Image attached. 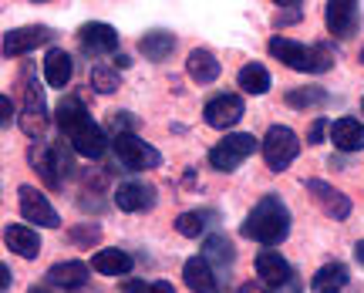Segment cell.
Listing matches in <instances>:
<instances>
[{"mask_svg":"<svg viewBox=\"0 0 364 293\" xmlns=\"http://www.w3.org/2000/svg\"><path fill=\"white\" fill-rule=\"evenodd\" d=\"M0 108H4V128H7V125H11V115H14V105H11V98H7V95L0 98Z\"/></svg>","mask_w":364,"mask_h":293,"instance_id":"8d00e7d4","label":"cell"},{"mask_svg":"<svg viewBox=\"0 0 364 293\" xmlns=\"http://www.w3.org/2000/svg\"><path fill=\"white\" fill-rule=\"evenodd\" d=\"M304 17V4L300 0H287V4H277V14H273V24L277 27H290Z\"/></svg>","mask_w":364,"mask_h":293,"instance_id":"4dcf8cb0","label":"cell"},{"mask_svg":"<svg viewBox=\"0 0 364 293\" xmlns=\"http://www.w3.org/2000/svg\"><path fill=\"white\" fill-rule=\"evenodd\" d=\"M324 132H331V125H327V118H317L311 125V132H307V145H317V142L324 139Z\"/></svg>","mask_w":364,"mask_h":293,"instance_id":"d6a6232c","label":"cell"},{"mask_svg":"<svg viewBox=\"0 0 364 293\" xmlns=\"http://www.w3.org/2000/svg\"><path fill=\"white\" fill-rule=\"evenodd\" d=\"M307 192H311L314 203L321 206L327 216H334V219L351 216V199H348L341 189H334V186H327V182H321V179H307Z\"/></svg>","mask_w":364,"mask_h":293,"instance_id":"9a60e30c","label":"cell"},{"mask_svg":"<svg viewBox=\"0 0 364 293\" xmlns=\"http://www.w3.org/2000/svg\"><path fill=\"white\" fill-rule=\"evenodd\" d=\"M88 280V263L81 260H65V263H54L48 270V283L51 287H65V290H78Z\"/></svg>","mask_w":364,"mask_h":293,"instance_id":"44dd1931","label":"cell"},{"mask_svg":"<svg viewBox=\"0 0 364 293\" xmlns=\"http://www.w3.org/2000/svg\"><path fill=\"white\" fill-rule=\"evenodd\" d=\"M182 277H186V287L193 293H220V277L213 273L203 256H193V260H186V267H182Z\"/></svg>","mask_w":364,"mask_h":293,"instance_id":"ac0fdd59","label":"cell"},{"mask_svg":"<svg viewBox=\"0 0 364 293\" xmlns=\"http://www.w3.org/2000/svg\"><path fill=\"white\" fill-rule=\"evenodd\" d=\"M348 280H351V273L344 263H327L311 277V287L314 293H341L348 287Z\"/></svg>","mask_w":364,"mask_h":293,"instance_id":"d4e9b609","label":"cell"},{"mask_svg":"<svg viewBox=\"0 0 364 293\" xmlns=\"http://www.w3.org/2000/svg\"><path fill=\"white\" fill-rule=\"evenodd\" d=\"M132 267H135V260L125 250H98L91 256V270L102 277H125Z\"/></svg>","mask_w":364,"mask_h":293,"instance_id":"cb8c5ba5","label":"cell"},{"mask_svg":"<svg viewBox=\"0 0 364 293\" xmlns=\"http://www.w3.org/2000/svg\"><path fill=\"white\" fill-rule=\"evenodd\" d=\"M91 88L98 91V95H112V91H118V71H112V68H91Z\"/></svg>","mask_w":364,"mask_h":293,"instance_id":"f546056e","label":"cell"},{"mask_svg":"<svg viewBox=\"0 0 364 293\" xmlns=\"http://www.w3.org/2000/svg\"><path fill=\"white\" fill-rule=\"evenodd\" d=\"M75 75V58L61 48H51L48 58H44V78H48V85L51 88H65L68 81Z\"/></svg>","mask_w":364,"mask_h":293,"instance_id":"603a6c76","label":"cell"},{"mask_svg":"<svg viewBox=\"0 0 364 293\" xmlns=\"http://www.w3.org/2000/svg\"><path fill=\"white\" fill-rule=\"evenodd\" d=\"M216 213L213 209H193V213H182L179 219H176V230L182 233V236H189V240H196V236H203V233L216 223Z\"/></svg>","mask_w":364,"mask_h":293,"instance_id":"83f0119b","label":"cell"},{"mask_svg":"<svg viewBox=\"0 0 364 293\" xmlns=\"http://www.w3.org/2000/svg\"><path fill=\"white\" fill-rule=\"evenodd\" d=\"M354 260H358V263H361V267H364V240L358 243V246H354Z\"/></svg>","mask_w":364,"mask_h":293,"instance_id":"ab89813d","label":"cell"},{"mask_svg":"<svg viewBox=\"0 0 364 293\" xmlns=\"http://www.w3.org/2000/svg\"><path fill=\"white\" fill-rule=\"evenodd\" d=\"M257 145H260V142L253 139L250 132L226 135L223 142H216V145L209 149V166L216 169V172H236V169L243 166L250 155L257 152Z\"/></svg>","mask_w":364,"mask_h":293,"instance_id":"5b68a950","label":"cell"},{"mask_svg":"<svg viewBox=\"0 0 364 293\" xmlns=\"http://www.w3.org/2000/svg\"><path fill=\"white\" fill-rule=\"evenodd\" d=\"M361 112H364V102H361Z\"/></svg>","mask_w":364,"mask_h":293,"instance_id":"b9f144b4","label":"cell"},{"mask_svg":"<svg viewBox=\"0 0 364 293\" xmlns=\"http://www.w3.org/2000/svg\"><path fill=\"white\" fill-rule=\"evenodd\" d=\"M122 293H152V283H145V280H122Z\"/></svg>","mask_w":364,"mask_h":293,"instance_id":"e575fe53","label":"cell"},{"mask_svg":"<svg viewBox=\"0 0 364 293\" xmlns=\"http://www.w3.org/2000/svg\"><path fill=\"white\" fill-rule=\"evenodd\" d=\"M331 102V95L324 88H290L287 91V105L290 108H300V112H307V108H321V105Z\"/></svg>","mask_w":364,"mask_h":293,"instance_id":"f1b7e54d","label":"cell"},{"mask_svg":"<svg viewBox=\"0 0 364 293\" xmlns=\"http://www.w3.org/2000/svg\"><path fill=\"white\" fill-rule=\"evenodd\" d=\"M54 41V27L48 24H27V27H14L4 34V58H24L34 48H44Z\"/></svg>","mask_w":364,"mask_h":293,"instance_id":"ba28073f","label":"cell"},{"mask_svg":"<svg viewBox=\"0 0 364 293\" xmlns=\"http://www.w3.org/2000/svg\"><path fill=\"white\" fill-rule=\"evenodd\" d=\"M54 122L61 128V135H68L71 142V152L85 155V159H102L105 149H108V139H105L102 125H95L88 115V108L81 98L75 95H65L58 108H54Z\"/></svg>","mask_w":364,"mask_h":293,"instance_id":"6da1fadb","label":"cell"},{"mask_svg":"<svg viewBox=\"0 0 364 293\" xmlns=\"http://www.w3.org/2000/svg\"><path fill=\"white\" fill-rule=\"evenodd\" d=\"M243 236L260 243V246H280L290 236V209L284 206V199L267 192L260 203L250 209L247 223H243Z\"/></svg>","mask_w":364,"mask_h":293,"instance_id":"7a4b0ae2","label":"cell"},{"mask_svg":"<svg viewBox=\"0 0 364 293\" xmlns=\"http://www.w3.org/2000/svg\"><path fill=\"white\" fill-rule=\"evenodd\" d=\"M260 149H263V162L270 166V172H284V169L300 155V139H297L294 128L270 125V132H267L260 142Z\"/></svg>","mask_w":364,"mask_h":293,"instance_id":"8992f818","label":"cell"},{"mask_svg":"<svg viewBox=\"0 0 364 293\" xmlns=\"http://www.w3.org/2000/svg\"><path fill=\"white\" fill-rule=\"evenodd\" d=\"M257 277H260L263 287H270V290H277V293L297 283L294 267H290L277 250H260V253H257Z\"/></svg>","mask_w":364,"mask_h":293,"instance_id":"9c48e42d","label":"cell"},{"mask_svg":"<svg viewBox=\"0 0 364 293\" xmlns=\"http://www.w3.org/2000/svg\"><path fill=\"white\" fill-rule=\"evenodd\" d=\"M236 85L247 91V95H267V91L273 88V78H270V71H267L263 64L250 61V64H243V68H240Z\"/></svg>","mask_w":364,"mask_h":293,"instance_id":"484cf974","label":"cell"},{"mask_svg":"<svg viewBox=\"0 0 364 293\" xmlns=\"http://www.w3.org/2000/svg\"><path fill=\"white\" fill-rule=\"evenodd\" d=\"M203 260H206L209 267H213V273L223 280V273H230L236 263V253H233V243L226 240L223 233H213V236H206V243H203Z\"/></svg>","mask_w":364,"mask_h":293,"instance_id":"e0dca14e","label":"cell"},{"mask_svg":"<svg viewBox=\"0 0 364 293\" xmlns=\"http://www.w3.org/2000/svg\"><path fill=\"white\" fill-rule=\"evenodd\" d=\"M152 293H176V287L169 280H156L152 283Z\"/></svg>","mask_w":364,"mask_h":293,"instance_id":"74e56055","label":"cell"},{"mask_svg":"<svg viewBox=\"0 0 364 293\" xmlns=\"http://www.w3.org/2000/svg\"><path fill=\"white\" fill-rule=\"evenodd\" d=\"M270 54L277 61H284L287 68L294 71H304V75H324L334 68V51L327 44H300L294 38H273L270 41Z\"/></svg>","mask_w":364,"mask_h":293,"instance_id":"3957f363","label":"cell"},{"mask_svg":"<svg viewBox=\"0 0 364 293\" xmlns=\"http://www.w3.org/2000/svg\"><path fill=\"white\" fill-rule=\"evenodd\" d=\"M115 206L122 213H145V209L156 206V186H152V182H142V179L122 182L115 189Z\"/></svg>","mask_w":364,"mask_h":293,"instance_id":"4fadbf2b","label":"cell"},{"mask_svg":"<svg viewBox=\"0 0 364 293\" xmlns=\"http://www.w3.org/2000/svg\"><path fill=\"white\" fill-rule=\"evenodd\" d=\"M17 199H21V216L27 223H38L44 230H58L61 226V216L54 213V206L48 203V196H41L34 186H21L17 189Z\"/></svg>","mask_w":364,"mask_h":293,"instance_id":"30bf717a","label":"cell"},{"mask_svg":"<svg viewBox=\"0 0 364 293\" xmlns=\"http://www.w3.org/2000/svg\"><path fill=\"white\" fill-rule=\"evenodd\" d=\"M11 267H7V263H0V290H11Z\"/></svg>","mask_w":364,"mask_h":293,"instance_id":"d590c367","label":"cell"},{"mask_svg":"<svg viewBox=\"0 0 364 293\" xmlns=\"http://www.w3.org/2000/svg\"><path fill=\"white\" fill-rule=\"evenodd\" d=\"M139 51L149 58V61H166L172 51H176V38L169 31H149L142 41H139Z\"/></svg>","mask_w":364,"mask_h":293,"instance_id":"4316f807","label":"cell"},{"mask_svg":"<svg viewBox=\"0 0 364 293\" xmlns=\"http://www.w3.org/2000/svg\"><path fill=\"white\" fill-rule=\"evenodd\" d=\"M78 41L81 48L91 54H112L118 51V31L105 21H91V24H81L78 31Z\"/></svg>","mask_w":364,"mask_h":293,"instance_id":"2e32d148","label":"cell"},{"mask_svg":"<svg viewBox=\"0 0 364 293\" xmlns=\"http://www.w3.org/2000/svg\"><path fill=\"white\" fill-rule=\"evenodd\" d=\"M98 236H102V230H98V226H91V223L85 226V230H75V233H71V240H75V243H95Z\"/></svg>","mask_w":364,"mask_h":293,"instance_id":"836d02e7","label":"cell"},{"mask_svg":"<svg viewBox=\"0 0 364 293\" xmlns=\"http://www.w3.org/2000/svg\"><path fill=\"white\" fill-rule=\"evenodd\" d=\"M4 243H7L11 253L24 256V260H38V253H41V236L31 226H21V223L4 230Z\"/></svg>","mask_w":364,"mask_h":293,"instance_id":"ffe728a7","label":"cell"},{"mask_svg":"<svg viewBox=\"0 0 364 293\" xmlns=\"http://www.w3.org/2000/svg\"><path fill=\"white\" fill-rule=\"evenodd\" d=\"M112 128H115V135H122V132H132V128H135V118H132V112H115V115H112Z\"/></svg>","mask_w":364,"mask_h":293,"instance_id":"1f68e13d","label":"cell"},{"mask_svg":"<svg viewBox=\"0 0 364 293\" xmlns=\"http://www.w3.org/2000/svg\"><path fill=\"white\" fill-rule=\"evenodd\" d=\"M361 61H364V51H361Z\"/></svg>","mask_w":364,"mask_h":293,"instance_id":"7bdbcfd3","label":"cell"},{"mask_svg":"<svg viewBox=\"0 0 364 293\" xmlns=\"http://www.w3.org/2000/svg\"><path fill=\"white\" fill-rule=\"evenodd\" d=\"M27 159H31V166H34V172H38L41 179H44V186L48 189H61V166H58V152H54V145H48V142H34L31 149H27Z\"/></svg>","mask_w":364,"mask_h":293,"instance_id":"5bb4252c","label":"cell"},{"mask_svg":"<svg viewBox=\"0 0 364 293\" xmlns=\"http://www.w3.org/2000/svg\"><path fill=\"white\" fill-rule=\"evenodd\" d=\"M17 122L27 139H41L48 132V105H44V88L38 81H24V105H21Z\"/></svg>","mask_w":364,"mask_h":293,"instance_id":"52a82bcc","label":"cell"},{"mask_svg":"<svg viewBox=\"0 0 364 293\" xmlns=\"http://www.w3.org/2000/svg\"><path fill=\"white\" fill-rule=\"evenodd\" d=\"M27 293H54V290H51V287H31Z\"/></svg>","mask_w":364,"mask_h":293,"instance_id":"60d3db41","label":"cell"},{"mask_svg":"<svg viewBox=\"0 0 364 293\" xmlns=\"http://www.w3.org/2000/svg\"><path fill=\"white\" fill-rule=\"evenodd\" d=\"M243 115H247V105H243V98H240V95H216V98H209L206 108H203L206 125L209 128H220V132L233 128Z\"/></svg>","mask_w":364,"mask_h":293,"instance_id":"8fae6325","label":"cell"},{"mask_svg":"<svg viewBox=\"0 0 364 293\" xmlns=\"http://www.w3.org/2000/svg\"><path fill=\"white\" fill-rule=\"evenodd\" d=\"M240 293H267V290H263V283H243Z\"/></svg>","mask_w":364,"mask_h":293,"instance_id":"f35d334b","label":"cell"},{"mask_svg":"<svg viewBox=\"0 0 364 293\" xmlns=\"http://www.w3.org/2000/svg\"><path fill=\"white\" fill-rule=\"evenodd\" d=\"M186 71H189V78H193V81H199V85H213V81L220 78L223 64L216 61V54H213V51H206V48H196V51H189Z\"/></svg>","mask_w":364,"mask_h":293,"instance_id":"7402d4cb","label":"cell"},{"mask_svg":"<svg viewBox=\"0 0 364 293\" xmlns=\"http://www.w3.org/2000/svg\"><path fill=\"white\" fill-rule=\"evenodd\" d=\"M112 152H115L118 166L125 172H145V169H156L162 162L159 149H152L149 142H142L135 132H122L112 139Z\"/></svg>","mask_w":364,"mask_h":293,"instance_id":"277c9868","label":"cell"},{"mask_svg":"<svg viewBox=\"0 0 364 293\" xmlns=\"http://www.w3.org/2000/svg\"><path fill=\"white\" fill-rule=\"evenodd\" d=\"M324 21L334 38H351L361 24V7L354 0H331L324 7Z\"/></svg>","mask_w":364,"mask_h":293,"instance_id":"7c38bea8","label":"cell"},{"mask_svg":"<svg viewBox=\"0 0 364 293\" xmlns=\"http://www.w3.org/2000/svg\"><path fill=\"white\" fill-rule=\"evenodd\" d=\"M331 142L338 152H361L364 149V125L358 118H338L331 125Z\"/></svg>","mask_w":364,"mask_h":293,"instance_id":"d6986e66","label":"cell"}]
</instances>
